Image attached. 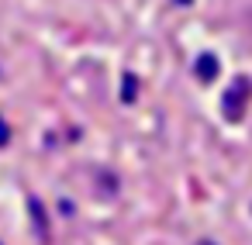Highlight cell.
I'll list each match as a JSON object with an SVG mask.
<instances>
[{"label": "cell", "instance_id": "obj_1", "mask_svg": "<svg viewBox=\"0 0 252 245\" xmlns=\"http://www.w3.org/2000/svg\"><path fill=\"white\" fill-rule=\"evenodd\" d=\"M197 76H200L204 83H211V80L218 76V59H214L211 52H204V56L197 59Z\"/></svg>", "mask_w": 252, "mask_h": 245}, {"label": "cell", "instance_id": "obj_3", "mask_svg": "<svg viewBox=\"0 0 252 245\" xmlns=\"http://www.w3.org/2000/svg\"><path fill=\"white\" fill-rule=\"evenodd\" d=\"M204 245H211V242H204Z\"/></svg>", "mask_w": 252, "mask_h": 245}, {"label": "cell", "instance_id": "obj_2", "mask_svg": "<svg viewBox=\"0 0 252 245\" xmlns=\"http://www.w3.org/2000/svg\"><path fill=\"white\" fill-rule=\"evenodd\" d=\"M125 97H128V100L135 97V76H128V83H125Z\"/></svg>", "mask_w": 252, "mask_h": 245}]
</instances>
